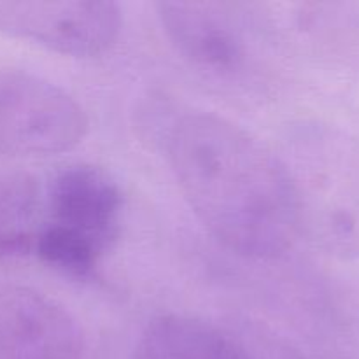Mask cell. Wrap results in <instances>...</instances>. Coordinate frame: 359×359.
Wrapping results in <instances>:
<instances>
[{
	"instance_id": "obj_8",
	"label": "cell",
	"mask_w": 359,
	"mask_h": 359,
	"mask_svg": "<svg viewBox=\"0 0 359 359\" xmlns=\"http://www.w3.org/2000/svg\"><path fill=\"white\" fill-rule=\"evenodd\" d=\"M132 359H249L238 337L188 314L156 316L137 339Z\"/></svg>"
},
{
	"instance_id": "obj_5",
	"label": "cell",
	"mask_w": 359,
	"mask_h": 359,
	"mask_svg": "<svg viewBox=\"0 0 359 359\" xmlns=\"http://www.w3.org/2000/svg\"><path fill=\"white\" fill-rule=\"evenodd\" d=\"M121 30L123 13L116 2H0V32L70 58L111 51Z\"/></svg>"
},
{
	"instance_id": "obj_3",
	"label": "cell",
	"mask_w": 359,
	"mask_h": 359,
	"mask_svg": "<svg viewBox=\"0 0 359 359\" xmlns=\"http://www.w3.org/2000/svg\"><path fill=\"white\" fill-rule=\"evenodd\" d=\"M46 210L32 252L62 276L95 279L123 230L125 195L119 182L97 165H69L53 175Z\"/></svg>"
},
{
	"instance_id": "obj_7",
	"label": "cell",
	"mask_w": 359,
	"mask_h": 359,
	"mask_svg": "<svg viewBox=\"0 0 359 359\" xmlns=\"http://www.w3.org/2000/svg\"><path fill=\"white\" fill-rule=\"evenodd\" d=\"M0 359H86L79 323L48 294L0 284Z\"/></svg>"
},
{
	"instance_id": "obj_1",
	"label": "cell",
	"mask_w": 359,
	"mask_h": 359,
	"mask_svg": "<svg viewBox=\"0 0 359 359\" xmlns=\"http://www.w3.org/2000/svg\"><path fill=\"white\" fill-rule=\"evenodd\" d=\"M163 146L189 209L228 251L273 259L300 238L283 160L248 130L223 116L188 112L172 119Z\"/></svg>"
},
{
	"instance_id": "obj_10",
	"label": "cell",
	"mask_w": 359,
	"mask_h": 359,
	"mask_svg": "<svg viewBox=\"0 0 359 359\" xmlns=\"http://www.w3.org/2000/svg\"><path fill=\"white\" fill-rule=\"evenodd\" d=\"M238 339L244 344L249 359H311L286 339L263 332V328H251Z\"/></svg>"
},
{
	"instance_id": "obj_2",
	"label": "cell",
	"mask_w": 359,
	"mask_h": 359,
	"mask_svg": "<svg viewBox=\"0 0 359 359\" xmlns=\"http://www.w3.org/2000/svg\"><path fill=\"white\" fill-rule=\"evenodd\" d=\"M277 154L293 188L300 237L339 259H359V137L319 119L284 130Z\"/></svg>"
},
{
	"instance_id": "obj_9",
	"label": "cell",
	"mask_w": 359,
	"mask_h": 359,
	"mask_svg": "<svg viewBox=\"0 0 359 359\" xmlns=\"http://www.w3.org/2000/svg\"><path fill=\"white\" fill-rule=\"evenodd\" d=\"M39 210L35 182L23 174L0 172V262L34 251Z\"/></svg>"
},
{
	"instance_id": "obj_4",
	"label": "cell",
	"mask_w": 359,
	"mask_h": 359,
	"mask_svg": "<svg viewBox=\"0 0 359 359\" xmlns=\"http://www.w3.org/2000/svg\"><path fill=\"white\" fill-rule=\"evenodd\" d=\"M90 121L79 102L51 81L0 70V156L41 158L74 149Z\"/></svg>"
},
{
	"instance_id": "obj_6",
	"label": "cell",
	"mask_w": 359,
	"mask_h": 359,
	"mask_svg": "<svg viewBox=\"0 0 359 359\" xmlns=\"http://www.w3.org/2000/svg\"><path fill=\"white\" fill-rule=\"evenodd\" d=\"M154 9L172 48L196 70L235 77L248 69L251 41L235 6L160 2Z\"/></svg>"
}]
</instances>
